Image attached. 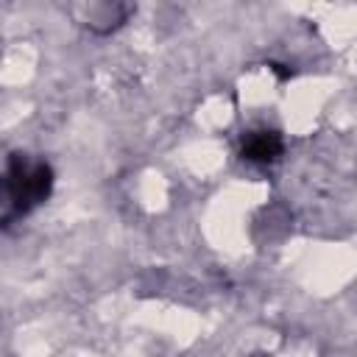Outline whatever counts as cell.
<instances>
[{"label": "cell", "mask_w": 357, "mask_h": 357, "mask_svg": "<svg viewBox=\"0 0 357 357\" xmlns=\"http://www.w3.org/2000/svg\"><path fill=\"white\" fill-rule=\"evenodd\" d=\"M53 176L50 167L42 162H28L22 156L11 159V170H8V195H11V209L14 215H25L31 212L36 204H42L50 192Z\"/></svg>", "instance_id": "obj_1"}, {"label": "cell", "mask_w": 357, "mask_h": 357, "mask_svg": "<svg viewBox=\"0 0 357 357\" xmlns=\"http://www.w3.org/2000/svg\"><path fill=\"white\" fill-rule=\"evenodd\" d=\"M282 151H284V142H282V137H279L276 131H271V128L248 131V134L243 137V148H240L243 159L257 162V165L276 162V159L282 156Z\"/></svg>", "instance_id": "obj_2"}]
</instances>
